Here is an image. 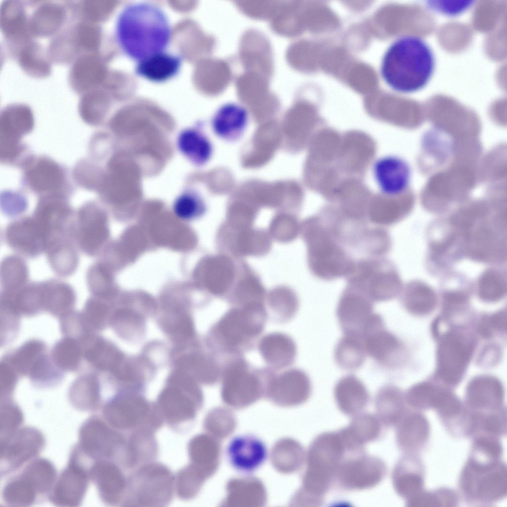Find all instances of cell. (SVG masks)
<instances>
[{"label": "cell", "mask_w": 507, "mask_h": 507, "mask_svg": "<svg viewBox=\"0 0 507 507\" xmlns=\"http://www.w3.org/2000/svg\"><path fill=\"white\" fill-rule=\"evenodd\" d=\"M102 416L110 426L128 433L141 430L155 433L164 423L155 403L139 393L117 392L103 406Z\"/></svg>", "instance_id": "cell-7"}, {"label": "cell", "mask_w": 507, "mask_h": 507, "mask_svg": "<svg viewBox=\"0 0 507 507\" xmlns=\"http://www.w3.org/2000/svg\"><path fill=\"white\" fill-rule=\"evenodd\" d=\"M468 356L466 346L457 338L448 337L440 345L438 351L441 375L449 383L456 382L464 370Z\"/></svg>", "instance_id": "cell-28"}, {"label": "cell", "mask_w": 507, "mask_h": 507, "mask_svg": "<svg viewBox=\"0 0 507 507\" xmlns=\"http://www.w3.org/2000/svg\"><path fill=\"white\" fill-rule=\"evenodd\" d=\"M169 365L189 374L200 384L213 386L220 381L222 361L205 347L203 340L182 349L170 350Z\"/></svg>", "instance_id": "cell-12"}, {"label": "cell", "mask_w": 507, "mask_h": 507, "mask_svg": "<svg viewBox=\"0 0 507 507\" xmlns=\"http://www.w3.org/2000/svg\"><path fill=\"white\" fill-rule=\"evenodd\" d=\"M145 314L130 310H120L112 318V325L116 335L123 341L136 344L142 341L147 331Z\"/></svg>", "instance_id": "cell-35"}, {"label": "cell", "mask_w": 507, "mask_h": 507, "mask_svg": "<svg viewBox=\"0 0 507 507\" xmlns=\"http://www.w3.org/2000/svg\"><path fill=\"white\" fill-rule=\"evenodd\" d=\"M200 385L186 372L171 368L154 403L164 423L178 431L191 424L203 402Z\"/></svg>", "instance_id": "cell-5"}, {"label": "cell", "mask_w": 507, "mask_h": 507, "mask_svg": "<svg viewBox=\"0 0 507 507\" xmlns=\"http://www.w3.org/2000/svg\"><path fill=\"white\" fill-rule=\"evenodd\" d=\"M269 368H256L243 355L228 357L222 362L221 392L228 402L245 403L256 399L266 391Z\"/></svg>", "instance_id": "cell-8"}, {"label": "cell", "mask_w": 507, "mask_h": 507, "mask_svg": "<svg viewBox=\"0 0 507 507\" xmlns=\"http://www.w3.org/2000/svg\"><path fill=\"white\" fill-rule=\"evenodd\" d=\"M74 214L68 204L57 197L47 198L39 203L33 215L46 236L47 248L56 240L71 238Z\"/></svg>", "instance_id": "cell-18"}, {"label": "cell", "mask_w": 507, "mask_h": 507, "mask_svg": "<svg viewBox=\"0 0 507 507\" xmlns=\"http://www.w3.org/2000/svg\"><path fill=\"white\" fill-rule=\"evenodd\" d=\"M199 476L197 470L190 464L181 469L175 475V492L184 501L194 498L198 491Z\"/></svg>", "instance_id": "cell-38"}, {"label": "cell", "mask_w": 507, "mask_h": 507, "mask_svg": "<svg viewBox=\"0 0 507 507\" xmlns=\"http://www.w3.org/2000/svg\"><path fill=\"white\" fill-rule=\"evenodd\" d=\"M434 67V55L428 44L419 37L406 35L396 40L387 50L381 74L393 90L409 93L427 84Z\"/></svg>", "instance_id": "cell-2"}, {"label": "cell", "mask_w": 507, "mask_h": 507, "mask_svg": "<svg viewBox=\"0 0 507 507\" xmlns=\"http://www.w3.org/2000/svg\"><path fill=\"white\" fill-rule=\"evenodd\" d=\"M52 464L44 459H34L4 486L2 497L10 506H28L51 494L56 480Z\"/></svg>", "instance_id": "cell-9"}, {"label": "cell", "mask_w": 507, "mask_h": 507, "mask_svg": "<svg viewBox=\"0 0 507 507\" xmlns=\"http://www.w3.org/2000/svg\"><path fill=\"white\" fill-rule=\"evenodd\" d=\"M334 394L339 407L346 412L362 409L369 400V393L365 385L353 374L344 376L337 382Z\"/></svg>", "instance_id": "cell-32"}, {"label": "cell", "mask_w": 507, "mask_h": 507, "mask_svg": "<svg viewBox=\"0 0 507 507\" xmlns=\"http://www.w3.org/2000/svg\"><path fill=\"white\" fill-rule=\"evenodd\" d=\"M257 347L267 366L275 371L290 366L296 358V342L285 333L273 332L264 335L258 340Z\"/></svg>", "instance_id": "cell-23"}, {"label": "cell", "mask_w": 507, "mask_h": 507, "mask_svg": "<svg viewBox=\"0 0 507 507\" xmlns=\"http://www.w3.org/2000/svg\"><path fill=\"white\" fill-rule=\"evenodd\" d=\"M4 408L3 414L1 413V438L8 437L16 432L23 420V415L17 407Z\"/></svg>", "instance_id": "cell-39"}, {"label": "cell", "mask_w": 507, "mask_h": 507, "mask_svg": "<svg viewBox=\"0 0 507 507\" xmlns=\"http://www.w3.org/2000/svg\"><path fill=\"white\" fill-rule=\"evenodd\" d=\"M29 271L25 260L18 255H9L2 260L0 284L3 290L17 291L28 283Z\"/></svg>", "instance_id": "cell-36"}, {"label": "cell", "mask_w": 507, "mask_h": 507, "mask_svg": "<svg viewBox=\"0 0 507 507\" xmlns=\"http://www.w3.org/2000/svg\"><path fill=\"white\" fill-rule=\"evenodd\" d=\"M76 246L70 237L54 242L45 254L52 270L57 275L68 277L73 274L79 265V254Z\"/></svg>", "instance_id": "cell-33"}, {"label": "cell", "mask_w": 507, "mask_h": 507, "mask_svg": "<svg viewBox=\"0 0 507 507\" xmlns=\"http://www.w3.org/2000/svg\"><path fill=\"white\" fill-rule=\"evenodd\" d=\"M366 355L363 338L357 334H344L336 345L334 352L337 365L348 371L359 369L364 363Z\"/></svg>", "instance_id": "cell-34"}, {"label": "cell", "mask_w": 507, "mask_h": 507, "mask_svg": "<svg viewBox=\"0 0 507 507\" xmlns=\"http://www.w3.org/2000/svg\"><path fill=\"white\" fill-rule=\"evenodd\" d=\"M375 182L382 194L393 197L405 192L409 187L411 169L404 158L387 155L378 158L372 166Z\"/></svg>", "instance_id": "cell-20"}, {"label": "cell", "mask_w": 507, "mask_h": 507, "mask_svg": "<svg viewBox=\"0 0 507 507\" xmlns=\"http://www.w3.org/2000/svg\"><path fill=\"white\" fill-rule=\"evenodd\" d=\"M182 62L181 57L162 51L139 60L135 72L150 81L163 82L179 72Z\"/></svg>", "instance_id": "cell-29"}, {"label": "cell", "mask_w": 507, "mask_h": 507, "mask_svg": "<svg viewBox=\"0 0 507 507\" xmlns=\"http://www.w3.org/2000/svg\"><path fill=\"white\" fill-rule=\"evenodd\" d=\"M248 121V112L244 107L235 103H227L216 110L212 118L211 125L213 132L218 138L234 142L243 136Z\"/></svg>", "instance_id": "cell-24"}, {"label": "cell", "mask_w": 507, "mask_h": 507, "mask_svg": "<svg viewBox=\"0 0 507 507\" xmlns=\"http://www.w3.org/2000/svg\"><path fill=\"white\" fill-rule=\"evenodd\" d=\"M33 121L26 111L9 112L1 117L0 152L5 157L17 155L22 149L19 139L32 128Z\"/></svg>", "instance_id": "cell-25"}, {"label": "cell", "mask_w": 507, "mask_h": 507, "mask_svg": "<svg viewBox=\"0 0 507 507\" xmlns=\"http://www.w3.org/2000/svg\"><path fill=\"white\" fill-rule=\"evenodd\" d=\"M362 337L367 355L381 366H392L401 344L396 336L385 329V323L373 328Z\"/></svg>", "instance_id": "cell-27"}, {"label": "cell", "mask_w": 507, "mask_h": 507, "mask_svg": "<svg viewBox=\"0 0 507 507\" xmlns=\"http://www.w3.org/2000/svg\"><path fill=\"white\" fill-rule=\"evenodd\" d=\"M311 389L308 375L301 369L292 368L278 372L270 368L265 392L274 400L297 404L309 397Z\"/></svg>", "instance_id": "cell-19"}, {"label": "cell", "mask_w": 507, "mask_h": 507, "mask_svg": "<svg viewBox=\"0 0 507 507\" xmlns=\"http://www.w3.org/2000/svg\"><path fill=\"white\" fill-rule=\"evenodd\" d=\"M25 176L31 188L40 193L56 192L64 180L58 165L47 159H40L28 165Z\"/></svg>", "instance_id": "cell-31"}, {"label": "cell", "mask_w": 507, "mask_h": 507, "mask_svg": "<svg viewBox=\"0 0 507 507\" xmlns=\"http://www.w3.org/2000/svg\"><path fill=\"white\" fill-rule=\"evenodd\" d=\"M268 455V448L264 442L252 434L234 436L225 450L226 459L230 465L245 474L256 471L265 463Z\"/></svg>", "instance_id": "cell-16"}, {"label": "cell", "mask_w": 507, "mask_h": 507, "mask_svg": "<svg viewBox=\"0 0 507 507\" xmlns=\"http://www.w3.org/2000/svg\"><path fill=\"white\" fill-rule=\"evenodd\" d=\"M176 144L181 153L198 166L206 164L213 154L211 142L202 131L196 127L182 130L178 135Z\"/></svg>", "instance_id": "cell-30"}, {"label": "cell", "mask_w": 507, "mask_h": 507, "mask_svg": "<svg viewBox=\"0 0 507 507\" xmlns=\"http://www.w3.org/2000/svg\"><path fill=\"white\" fill-rule=\"evenodd\" d=\"M127 435L113 428L103 419L92 416L81 426L78 448L91 460H107L121 466Z\"/></svg>", "instance_id": "cell-11"}, {"label": "cell", "mask_w": 507, "mask_h": 507, "mask_svg": "<svg viewBox=\"0 0 507 507\" xmlns=\"http://www.w3.org/2000/svg\"><path fill=\"white\" fill-rule=\"evenodd\" d=\"M304 238L308 265L314 276L331 281L346 278L351 273L356 262L340 247L319 214L305 221Z\"/></svg>", "instance_id": "cell-4"}, {"label": "cell", "mask_w": 507, "mask_h": 507, "mask_svg": "<svg viewBox=\"0 0 507 507\" xmlns=\"http://www.w3.org/2000/svg\"><path fill=\"white\" fill-rule=\"evenodd\" d=\"M102 215L93 202L82 206L75 213L71 237L76 247L86 255H96L102 235Z\"/></svg>", "instance_id": "cell-21"}, {"label": "cell", "mask_w": 507, "mask_h": 507, "mask_svg": "<svg viewBox=\"0 0 507 507\" xmlns=\"http://www.w3.org/2000/svg\"><path fill=\"white\" fill-rule=\"evenodd\" d=\"M346 279L347 286L364 294L374 303L393 299L398 289L397 273L384 257L357 261Z\"/></svg>", "instance_id": "cell-10"}, {"label": "cell", "mask_w": 507, "mask_h": 507, "mask_svg": "<svg viewBox=\"0 0 507 507\" xmlns=\"http://www.w3.org/2000/svg\"><path fill=\"white\" fill-rule=\"evenodd\" d=\"M115 29L116 39L123 51L139 61L164 51L171 34L163 11L146 2L125 6L117 18Z\"/></svg>", "instance_id": "cell-1"}, {"label": "cell", "mask_w": 507, "mask_h": 507, "mask_svg": "<svg viewBox=\"0 0 507 507\" xmlns=\"http://www.w3.org/2000/svg\"><path fill=\"white\" fill-rule=\"evenodd\" d=\"M175 493V475L164 464L152 461L134 469L127 476L121 504L125 507H163Z\"/></svg>", "instance_id": "cell-6"}, {"label": "cell", "mask_w": 507, "mask_h": 507, "mask_svg": "<svg viewBox=\"0 0 507 507\" xmlns=\"http://www.w3.org/2000/svg\"><path fill=\"white\" fill-rule=\"evenodd\" d=\"M1 464L4 474L16 470L42 450L45 440L35 428L25 427L0 438Z\"/></svg>", "instance_id": "cell-14"}, {"label": "cell", "mask_w": 507, "mask_h": 507, "mask_svg": "<svg viewBox=\"0 0 507 507\" xmlns=\"http://www.w3.org/2000/svg\"><path fill=\"white\" fill-rule=\"evenodd\" d=\"M89 474L104 503L109 506H121L126 489L127 476L119 465L107 460H95L90 467Z\"/></svg>", "instance_id": "cell-22"}, {"label": "cell", "mask_w": 507, "mask_h": 507, "mask_svg": "<svg viewBox=\"0 0 507 507\" xmlns=\"http://www.w3.org/2000/svg\"><path fill=\"white\" fill-rule=\"evenodd\" d=\"M374 304L364 294L346 285L336 308L337 318L344 334L362 336L377 313Z\"/></svg>", "instance_id": "cell-13"}, {"label": "cell", "mask_w": 507, "mask_h": 507, "mask_svg": "<svg viewBox=\"0 0 507 507\" xmlns=\"http://www.w3.org/2000/svg\"><path fill=\"white\" fill-rule=\"evenodd\" d=\"M260 304L233 308L213 324L203 339L205 347L222 361L253 350L268 318Z\"/></svg>", "instance_id": "cell-3"}, {"label": "cell", "mask_w": 507, "mask_h": 507, "mask_svg": "<svg viewBox=\"0 0 507 507\" xmlns=\"http://www.w3.org/2000/svg\"><path fill=\"white\" fill-rule=\"evenodd\" d=\"M204 208V202L200 195L190 190L180 194L173 203L175 214L186 220L196 218L203 213Z\"/></svg>", "instance_id": "cell-37"}, {"label": "cell", "mask_w": 507, "mask_h": 507, "mask_svg": "<svg viewBox=\"0 0 507 507\" xmlns=\"http://www.w3.org/2000/svg\"><path fill=\"white\" fill-rule=\"evenodd\" d=\"M89 465L72 453L68 466L56 480L50 495L52 502L58 506H77L86 492L89 478Z\"/></svg>", "instance_id": "cell-15"}, {"label": "cell", "mask_w": 507, "mask_h": 507, "mask_svg": "<svg viewBox=\"0 0 507 507\" xmlns=\"http://www.w3.org/2000/svg\"><path fill=\"white\" fill-rule=\"evenodd\" d=\"M6 244L21 255L29 258L45 253L46 237L33 215L19 218L10 223L4 232Z\"/></svg>", "instance_id": "cell-17"}, {"label": "cell", "mask_w": 507, "mask_h": 507, "mask_svg": "<svg viewBox=\"0 0 507 507\" xmlns=\"http://www.w3.org/2000/svg\"><path fill=\"white\" fill-rule=\"evenodd\" d=\"M154 433L137 431L129 433L125 451L121 463V467L127 470H134L138 466L156 458L158 453V446Z\"/></svg>", "instance_id": "cell-26"}]
</instances>
